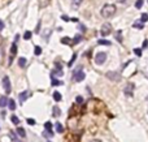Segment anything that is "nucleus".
<instances>
[{
    "label": "nucleus",
    "mask_w": 148,
    "mask_h": 142,
    "mask_svg": "<svg viewBox=\"0 0 148 142\" xmlns=\"http://www.w3.org/2000/svg\"><path fill=\"white\" fill-rule=\"evenodd\" d=\"M116 7L113 5V4H105L103 8H101V16H103L104 18H111L114 16V13H116Z\"/></svg>",
    "instance_id": "1"
},
{
    "label": "nucleus",
    "mask_w": 148,
    "mask_h": 142,
    "mask_svg": "<svg viewBox=\"0 0 148 142\" xmlns=\"http://www.w3.org/2000/svg\"><path fill=\"white\" fill-rule=\"evenodd\" d=\"M85 77H86V74H85V72H82V70H81V68L75 69L74 72H73V80L75 82L83 81V80H85Z\"/></svg>",
    "instance_id": "2"
},
{
    "label": "nucleus",
    "mask_w": 148,
    "mask_h": 142,
    "mask_svg": "<svg viewBox=\"0 0 148 142\" xmlns=\"http://www.w3.org/2000/svg\"><path fill=\"white\" fill-rule=\"evenodd\" d=\"M105 60H107V54L105 52H99V54L95 55V63L99 65H101V64H104Z\"/></svg>",
    "instance_id": "3"
},
{
    "label": "nucleus",
    "mask_w": 148,
    "mask_h": 142,
    "mask_svg": "<svg viewBox=\"0 0 148 142\" xmlns=\"http://www.w3.org/2000/svg\"><path fill=\"white\" fill-rule=\"evenodd\" d=\"M105 77H107L108 80L117 81V82L121 80V74H120V73H117V72H113V70H109V72L105 73Z\"/></svg>",
    "instance_id": "4"
},
{
    "label": "nucleus",
    "mask_w": 148,
    "mask_h": 142,
    "mask_svg": "<svg viewBox=\"0 0 148 142\" xmlns=\"http://www.w3.org/2000/svg\"><path fill=\"white\" fill-rule=\"evenodd\" d=\"M3 87H4V91L7 93V94H9V93L12 91V87H10V81H9L8 76L3 77Z\"/></svg>",
    "instance_id": "5"
},
{
    "label": "nucleus",
    "mask_w": 148,
    "mask_h": 142,
    "mask_svg": "<svg viewBox=\"0 0 148 142\" xmlns=\"http://www.w3.org/2000/svg\"><path fill=\"white\" fill-rule=\"evenodd\" d=\"M123 93H125L126 96L131 98V96L134 95V84H127L126 86H125V89H123Z\"/></svg>",
    "instance_id": "6"
},
{
    "label": "nucleus",
    "mask_w": 148,
    "mask_h": 142,
    "mask_svg": "<svg viewBox=\"0 0 148 142\" xmlns=\"http://www.w3.org/2000/svg\"><path fill=\"white\" fill-rule=\"evenodd\" d=\"M111 31H112V26L109 24H104L103 26H101V29H100V34L103 37L109 35V34H111Z\"/></svg>",
    "instance_id": "7"
},
{
    "label": "nucleus",
    "mask_w": 148,
    "mask_h": 142,
    "mask_svg": "<svg viewBox=\"0 0 148 142\" xmlns=\"http://www.w3.org/2000/svg\"><path fill=\"white\" fill-rule=\"evenodd\" d=\"M16 54H17V44L14 42V43H12V47H10V55H9V63H8L9 65H12V61H13Z\"/></svg>",
    "instance_id": "8"
},
{
    "label": "nucleus",
    "mask_w": 148,
    "mask_h": 142,
    "mask_svg": "<svg viewBox=\"0 0 148 142\" xmlns=\"http://www.w3.org/2000/svg\"><path fill=\"white\" fill-rule=\"evenodd\" d=\"M30 95H31V93H30L29 90H26V91H22V93H20V95H18V98H20V103L22 104V103H24L26 99L29 98Z\"/></svg>",
    "instance_id": "9"
},
{
    "label": "nucleus",
    "mask_w": 148,
    "mask_h": 142,
    "mask_svg": "<svg viewBox=\"0 0 148 142\" xmlns=\"http://www.w3.org/2000/svg\"><path fill=\"white\" fill-rule=\"evenodd\" d=\"M61 43L68 44V46H73V40H71L69 37H64V38H61Z\"/></svg>",
    "instance_id": "10"
},
{
    "label": "nucleus",
    "mask_w": 148,
    "mask_h": 142,
    "mask_svg": "<svg viewBox=\"0 0 148 142\" xmlns=\"http://www.w3.org/2000/svg\"><path fill=\"white\" fill-rule=\"evenodd\" d=\"M62 76V70H59V69H53L51 73V77H61Z\"/></svg>",
    "instance_id": "11"
},
{
    "label": "nucleus",
    "mask_w": 148,
    "mask_h": 142,
    "mask_svg": "<svg viewBox=\"0 0 148 142\" xmlns=\"http://www.w3.org/2000/svg\"><path fill=\"white\" fill-rule=\"evenodd\" d=\"M7 104H8V99L5 96H0V107L4 108V107H7Z\"/></svg>",
    "instance_id": "12"
},
{
    "label": "nucleus",
    "mask_w": 148,
    "mask_h": 142,
    "mask_svg": "<svg viewBox=\"0 0 148 142\" xmlns=\"http://www.w3.org/2000/svg\"><path fill=\"white\" fill-rule=\"evenodd\" d=\"M132 28H135V29H143L144 25H143V22L139 20V21H135L134 24H132Z\"/></svg>",
    "instance_id": "13"
},
{
    "label": "nucleus",
    "mask_w": 148,
    "mask_h": 142,
    "mask_svg": "<svg viewBox=\"0 0 148 142\" xmlns=\"http://www.w3.org/2000/svg\"><path fill=\"white\" fill-rule=\"evenodd\" d=\"M51 82H52V86H61V85H62V82L59 81V80H56L55 77H51Z\"/></svg>",
    "instance_id": "14"
},
{
    "label": "nucleus",
    "mask_w": 148,
    "mask_h": 142,
    "mask_svg": "<svg viewBox=\"0 0 148 142\" xmlns=\"http://www.w3.org/2000/svg\"><path fill=\"white\" fill-rule=\"evenodd\" d=\"M8 108H9V110H12V111L16 110V102H14L13 99H9L8 100Z\"/></svg>",
    "instance_id": "15"
},
{
    "label": "nucleus",
    "mask_w": 148,
    "mask_h": 142,
    "mask_svg": "<svg viewBox=\"0 0 148 142\" xmlns=\"http://www.w3.org/2000/svg\"><path fill=\"white\" fill-rule=\"evenodd\" d=\"M97 43L101 44V46H111V42H109V40H107V39H99Z\"/></svg>",
    "instance_id": "16"
},
{
    "label": "nucleus",
    "mask_w": 148,
    "mask_h": 142,
    "mask_svg": "<svg viewBox=\"0 0 148 142\" xmlns=\"http://www.w3.org/2000/svg\"><path fill=\"white\" fill-rule=\"evenodd\" d=\"M10 121H12L13 124H16V125L20 124V119H18L16 115H12V116H10Z\"/></svg>",
    "instance_id": "17"
},
{
    "label": "nucleus",
    "mask_w": 148,
    "mask_h": 142,
    "mask_svg": "<svg viewBox=\"0 0 148 142\" xmlns=\"http://www.w3.org/2000/svg\"><path fill=\"white\" fill-rule=\"evenodd\" d=\"M56 132L57 133H64V128H62V125L60 124V123H56Z\"/></svg>",
    "instance_id": "18"
},
{
    "label": "nucleus",
    "mask_w": 148,
    "mask_h": 142,
    "mask_svg": "<svg viewBox=\"0 0 148 142\" xmlns=\"http://www.w3.org/2000/svg\"><path fill=\"white\" fill-rule=\"evenodd\" d=\"M18 65H20L21 68H24V66L26 65V59L25 57H20V59H18Z\"/></svg>",
    "instance_id": "19"
},
{
    "label": "nucleus",
    "mask_w": 148,
    "mask_h": 142,
    "mask_svg": "<svg viewBox=\"0 0 148 142\" xmlns=\"http://www.w3.org/2000/svg\"><path fill=\"white\" fill-rule=\"evenodd\" d=\"M53 99L56 100V102H60V100H61V94H60L59 91H55L53 93Z\"/></svg>",
    "instance_id": "20"
},
{
    "label": "nucleus",
    "mask_w": 148,
    "mask_h": 142,
    "mask_svg": "<svg viewBox=\"0 0 148 142\" xmlns=\"http://www.w3.org/2000/svg\"><path fill=\"white\" fill-rule=\"evenodd\" d=\"M17 133L20 134L22 138L26 137V132H25V129H24V128H17Z\"/></svg>",
    "instance_id": "21"
},
{
    "label": "nucleus",
    "mask_w": 148,
    "mask_h": 142,
    "mask_svg": "<svg viewBox=\"0 0 148 142\" xmlns=\"http://www.w3.org/2000/svg\"><path fill=\"white\" fill-rule=\"evenodd\" d=\"M143 4H144V0H136V3H135V8L140 9V8L143 7Z\"/></svg>",
    "instance_id": "22"
},
{
    "label": "nucleus",
    "mask_w": 148,
    "mask_h": 142,
    "mask_svg": "<svg viewBox=\"0 0 148 142\" xmlns=\"http://www.w3.org/2000/svg\"><path fill=\"white\" fill-rule=\"evenodd\" d=\"M43 137L52 138V137H53V132H48V130H44V132H43Z\"/></svg>",
    "instance_id": "23"
},
{
    "label": "nucleus",
    "mask_w": 148,
    "mask_h": 142,
    "mask_svg": "<svg viewBox=\"0 0 148 142\" xmlns=\"http://www.w3.org/2000/svg\"><path fill=\"white\" fill-rule=\"evenodd\" d=\"M42 54V48L39 46H35V48H34V55H36V56H39Z\"/></svg>",
    "instance_id": "24"
},
{
    "label": "nucleus",
    "mask_w": 148,
    "mask_h": 142,
    "mask_svg": "<svg viewBox=\"0 0 148 142\" xmlns=\"http://www.w3.org/2000/svg\"><path fill=\"white\" fill-rule=\"evenodd\" d=\"M116 38H117L118 42H122V31H121V30H118L116 33Z\"/></svg>",
    "instance_id": "25"
},
{
    "label": "nucleus",
    "mask_w": 148,
    "mask_h": 142,
    "mask_svg": "<svg viewBox=\"0 0 148 142\" xmlns=\"http://www.w3.org/2000/svg\"><path fill=\"white\" fill-rule=\"evenodd\" d=\"M52 112H53V115H55V116H60V114H61L57 106H55V107H53V110H52Z\"/></svg>",
    "instance_id": "26"
},
{
    "label": "nucleus",
    "mask_w": 148,
    "mask_h": 142,
    "mask_svg": "<svg viewBox=\"0 0 148 142\" xmlns=\"http://www.w3.org/2000/svg\"><path fill=\"white\" fill-rule=\"evenodd\" d=\"M44 128H45V130H48V132H51V129H52V124L49 121H47L44 124Z\"/></svg>",
    "instance_id": "27"
},
{
    "label": "nucleus",
    "mask_w": 148,
    "mask_h": 142,
    "mask_svg": "<svg viewBox=\"0 0 148 142\" xmlns=\"http://www.w3.org/2000/svg\"><path fill=\"white\" fill-rule=\"evenodd\" d=\"M30 38H31V31H25V34H24V39L29 40Z\"/></svg>",
    "instance_id": "28"
},
{
    "label": "nucleus",
    "mask_w": 148,
    "mask_h": 142,
    "mask_svg": "<svg viewBox=\"0 0 148 142\" xmlns=\"http://www.w3.org/2000/svg\"><path fill=\"white\" fill-rule=\"evenodd\" d=\"M140 21H142V22H146V21H148V14H147V13H142Z\"/></svg>",
    "instance_id": "29"
},
{
    "label": "nucleus",
    "mask_w": 148,
    "mask_h": 142,
    "mask_svg": "<svg viewBox=\"0 0 148 142\" xmlns=\"http://www.w3.org/2000/svg\"><path fill=\"white\" fill-rule=\"evenodd\" d=\"M75 59H77V54H74V55H73L71 60H70L69 63H68V66H73V63H74V60H75Z\"/></svg>",
    "instance_id": "30"
},
{
    "label": "nucleus",
    "mask_w": 148,
    "mask_h": 142,
    "mask_svg": "<svg viewBox=\"0 0 148 142\" xmlns=\"http://www.w3.org/2000/svg\"><path fill=\"white\" fill-rule=\"evenodd\" d=\"M134 52H135V55L138 56V57H140V56H142V50H140V48H135Z\"/></svg>",
    "instance_id": "31"
},
{
    "label": "nucleus",
    "mask_w": 148,
    "mask_h": 142,
    "mask_svg": "<svg viewBox=\"0 0 148 142\" xmlns=\"http://www.w3.org/2000/svg\"><path fill=\"white\" fill-rule=\"evenodd\" d=\"M82 1L83 0H73V5H75V7H79L82 4Z\"/></svg>",
    "instance_id": "32"
},
{
    "label": "nucleus",
    "mask_w": 148,
    "mask_h": 142,
    "mask_svg": "<svg viewBox=\"0 0 148 142\" xmlns=\"http://www.w3.org/2000/svg\"><path fill=\"white\" fill-rule=\"evenodd\" d=\"M81 39H82V37H81V35H77V37H75V38H74L73 43H74V44H77V43H78V42H79V40H81Z\"/></svg>",
    "instance_id": "33"
},
{
    "label": "nucleus",
    "mask_w": 148,
    "mask_h": 142,
    "mask_svg": "<svg viewBox=\"0 0 148 142\" xmlns=\"http://www.w3.org/2000/svg\"><path fill=\"white\" fill-rule=\"evenodd\" d=\"M1 61H3V47L0 46V64H1Z\"/></svg>",
    "instance_id": "34"
},
{
    "label": "nucleus",
    "mask_w": 148,
    "mask_h": 142,
    "mask_svg": "<svg viewBox=\"0 0 148 142\" xmlns=\"http://www.w3.org/2000/svg\"><path fill=\"white\" fill-rule=\"evenodd\" d=\"M27 124L29 125H34L35 124V120H33V119H27Z\"/></svg>",
    "instance_id": "35"
},
{
    "label": "nucleus",
    "mask_w": 148,
    "mask_h": 142,
    "mask_svg": "<svg viewBox=\"0 0 148 142\" xmlns=\"http://www.w3.org/2000/svg\"><path fill=\"white\" fill-rule=\"evenodd\" d=\"M3 29H4V21H1V20H0V31H1Z\"/></svg>",
    "instance_id": "36"
},
{
    "label": "nucleus",
    "mask_w": 148,
    "mask_h": 142,
    "mask_svg": "<svg viewBox=\"0 0 148 142\" xmlns=\"http://www.w3.org/2000/svg\"><path fill=\"white\" fill-rule=\"evenodd\" d=\"M142 47H143V48H147V47H148V40H147V39L143 42V46H142Z\"/></svg>",
    "instance_id": "37"
},
{
    "label": "nucleus",
    "mask_w": 148,
    "mask_h": 142,
    "mask_svg": "<svg viewBox=\"0 0 148 142\" xmlns=\"http://www.w3.org/2000/svg\"><path fill=\"white\" fill-rule=\"evenodd\" d=\"M10 137H12V140H13V141H17V138H16V134H14L13 132H10Z\"/></svg>",
    "instance_id": "38"
},
{
    "label": "nucleus",
    "mask_w": 148,
    "mask_h": 142,
    "mask_svg": "<svg viewBox=\"0 0 148 142\" xmlns=\"http://www.w3.org/2000/svg\"><path fill=\"white\" fill-rule=\"evenodd\" d=\"M77 102L78 103H82L83 102V98H82V96H77Z\"/></svg>",
    "instance_id": "39"
},
{
    "label": "nucleus",
    "mask_w": 148,
    "mask_h": 142,
    "mask_svg": "<svg viewBox=\"0 0 148 142\" xmlns=\"http://www.w3.org/2000/svg\"><path fill=\"white\" fill-rule=\"evenodd\" d=\"M61 18L64 21H69V17H68V16H61Z\"/></svg>",
    "instance_id": "40"
},
{
    "label": "nucleus",
    "mask_w": 148,
    "mask_h": 142,
    "mask_svg": "<svg viewBox=\"0 0 148 142\" xmlns=\"http://www.w3.org/2000/svg\"><path fill=\"white\" fill-rule=\"evenodd\" d=\"M79 29H81L82 31H85V30H86V28H85V26H83V25H79Z\"/></svg>",
    "instance_id": "41"
},
{
    "label": "nucleus",
    "mask_w": 148,
    "mask_h": 142,
    "mask_svg": "<svg viewBox=\"0 0 148 142\" xmlns=\"http://www.w3.org/2000/svg\"><path fill=\"white\" fill-rule=\"evenodd\" d=\"M91 142H100V141H91Z\"/></svg>",
    "instance_id": "42"
}]
</instances>
